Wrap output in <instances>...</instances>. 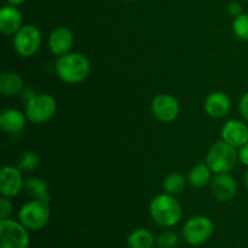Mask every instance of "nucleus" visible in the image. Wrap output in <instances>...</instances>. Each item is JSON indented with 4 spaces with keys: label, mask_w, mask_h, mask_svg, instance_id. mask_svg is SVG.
<instances>
[{
    "label": "nucleus",
    "mask_w": 248,
    "mask_h": 248,
    "mask_svg": "<svg viewBox=\"0 0 248 248\" xmlns=\"http://www.w3.org/2000/svg\"><path fill=\"white\" fill-rule=\"evenodd\" d=\"M55 68L62 81L73 85L87 79L91 72V63L82 53L69 52L60 56Z\"/></svg>",
    "instance_id": "nucleus-1"
},
{
    "label": "nucleus",
    "mask_w": 248,
    "mask_h": 248,
    "mask_svg": "<svg viewBox=\"0 0 248 248\" xmlns=\"http://www.w3.org/2000/svg\"><path fill=\"white\" fill-rule=\"evenodd\" d=\"M29 242L28 229L21 222L0 220V248H28Z\"/></svg>",
    "instance_id": "nucleus-6"
},
{
    "label": "nucleus",
    "mask_w": 248,
    "mask_h": 248,
    "mask_svg": "<svg viewBox=\"0 0 248 248\" xmlns=\"http://www.w3.org/2000/svg\"><path fill=\"white\" fill-rule=\"evenodd\" d=\"M239 160L242 164L248 166V142L241 148H239Z\"/></svg>",
    "instance_id": "nucleus-28"
},
{
    "label": "nucleus",
    "mask_w": 248,
    "mask_h": 248,
    "mask_svg": "<svg viewBox=\"0 0 248 248\" xmlns=\"http://www.w3.org/2000/svg\"><path fill=\"white\" fill-rule=\"evenodd\" d=\"M127 242L131 248H153L156 240L149 230L136 229L128 235Z\"/></svg>",
    "instance_id": "nucleus-20"
},
{
    "label": "nucleus",
    "mask_w": 248,
    "mask_h": 248,
    "mask_svg": "<svg viewBox=\"0 0 248 248\" xmlns=\"http://www.w3.org/2000/svg\"><path fill=\"white\" fill-rule=\"evenodd\" d=\"M12 211H14V206H12L10 199L2 196L0 199V220L9 219L10 216L12 215Z\"/></svg>",
    "instance_id": "nucleus-25"
},
{
    "label": "nucleus",
    "mask_w": 248,
    "mask_h": 248,
    "mask_svg": "<svg viewBox=\"0 0 248 248\" xmlns=\"http://www.w3.org/2000/svg\"><path fill=\"white\" fill-rule=\"evenodd\" d=\"M19 222L28 230H40L50 220L48 203L39 200H31L24 203L18 212Z\"/></svg>",
    "instance_id": "nucleus-5"
},
{
    "label": "nucleus",
    "mask_w": 248,
    "mask_h": 248,
    "mask_svg": "<svg viewBox=\"0 0 248 248\" xmlns=\"http://www.w3.org/2000/svg\"><path fill=\"white\" fill-rule=\"evenodd\" d=\"M28 120L26 114L15 108H7L0 114V127L4 132L18 133L26 126V121Z\"/></svg>",
    "instance_id": "nucleus-16"
},
{
    "label": "nucleus",
    "mask_w": 248,
    "mask_h": 248,
    "mask_svg": "<svg viewBox=\"0 0 248 248\" xmlns=\"http://www.w3.org/2000/svg\"><path fill=\"white\" fill-rule=\"evenodd\" d=\"M24 188L21 170L17 166H4L0 171V194L4 198H16Z\"/></svg>",
    "instance_id": "nucleus-10"
},
{
    "label": "nucleus",
    "mask_w": 248,
    "mask_h": 248,
    "mask_svg": "<svg viewBox=\"0 0 248 248\" xmlns=\"http://www.w3.org/2000/svg\"><path fill=\"white\" fill-rule=\"evenodd\" d=\"M211 191L220 202H229L237 193V184L229 173H217L211 182Z\"/></svg>",
    "instance_id": "nucleus-11"
},
{
    "label": "nucleus",
    "mask_w": 248,
    "mask_h": 248,
    "mask_svg": "<svg viewBox=\"0 0 248 248\" xmlns=\"http://www.w3.org/2000/svg\"><path fill=\"white\" fill-rule=\"evenodd\" d=\"M39 157L34 152H23L17 161V167L21 171H33L38 167Z\"/></svg>",
    "instance_id": "nucleus-22"
},
{
    "label": "nucleus",
    "mask_w": 248,
    "mask_h": 248,
    "mask_svg": "<svg viewBox=\"0 0 248 248\" xmlns=\"http://www.w3.org/2000/svg\"><path fill=\"white\" fill-rule=\"evenodd\" d=\"M41 45V33L33 24L23 26L14 35V48L22 57H31Z\"/></svg>",
    "instance_id": "nucleus-8"
},
{
    "label": "nucleus",
    "mask_w": 248,
    "mask_h": 248,
    "mask_svg": "<svg viewBox=\"0 0 248 248\" xmlns=\"http://www.w3.org/2000/svg\"><path fill=\"white\" fill-rule=\"evenodd\" d=\"M186 181L184 178L183 174L177 173V172H173V173L169 174V176L165 178L164 181V190L165 193L170 194V195H179L182 194V191L186 188Z\"/></svg>",
    "instance_id": "nucleus-21"
},
{
    "label": "nucleus",
    "mask_w": 248,
    "mask_h": 248,
    "mask_svg": "<svg viewBox=\"0 0 248 248\" xmlns=\"http://www.w3.org/2000/svg\"><path fill=\"white\" fill-rule=\"evenodd\" d=\"M222 138L234 148H241L248 142V126L241 120H229L222 127Z\"/></svg>",
    "instance_id": "nucleus-12"
},
{
    "label": "nucleus",
    "mask_w": 248,
    "mask_h": 248,
    "mask_svg": "<svg viewBox=\"0 0 248 248\" xmlns=\"http://www.w3.org/2000/svg\"><path fill=\"white\" fill-rule=\"evenodd\" d=\"M57 111V102L51 94L41 93L31 97L26 104L27 119L33 124H44L55 116Z\"/></svg>",
    "instance_id": "nucleus-4"
},
{
    "label": "nucleus",
    "mask_w": 248,
    "mask_h": 248,
    "mask_svg": "<svg viewBox=\"0 0 248 248\" xmlns=\"http://www.w3.org/2000/svg\"><path fill=\"white\" fill-rule=\"evenodd\" d=\"M245 184H246V188H247V190H248V171H247V173H246V177H245Z\"/></svg>",
    "instance_id": "nucleus-30"
},
{
    "label": "nucleus",
    "mask_w": 248,
    "mask_h": 248,
    "mask_svg": "<svg viewBox=\"0 0 248 248\" xmlns=\"http://www.w3.org/2000/svg\"><path fill=\"white\" fill-rule=\"evenodd\" d=\"M179 103L173 96L167 93L157 94L152 102V113L161 123H172L179 115Z\"/></svg>",
    "instance_id": "nucleus-9"
},
{
    "label": "nucleus",
    "mask_w": 248,
    "mask_h": 248,
    "mask_svg": "<svg viewBox=\"0 0 248 248\" xmlns=\"http://www.w3.org/2000/svg\"><path fill=\"white\" fill-rule=\"evenodd\" d=\"M74 44V35L72 31L64 27L55 29L50 34L48 38V47L51 52L56 56H63L65 53H69Z\"/></svg>",
    "instance_id": "nucleus-13"
},
{
    "label": "nucleus",
    "mask_w": 248,
    "mask_h": 248,
    "mask_svg": "<svg viewBox=\"0 0 248 248\" xmlns=\"http://www.w3.org/2000/svg\"><path fill=\"white\" fill-rule=\"evenodd\" d=\"M23 87V80L16 72H4L0 75V93L5 97L16 96Z\"/></svg>",
    "instance_id": "nucleus-18"
},
{
    "label": "nucleus",
    "mask_w": 248,
    "mask_h": 248,
    "mask_svg": "<svg viewBox=\"0 0 248 248\" xmlns=\"http://www.w3.org/2000/svg\"><path fill=\"white\" fill-rule=\"evenodd\" d=\"M24 190L33 200L50 203L51 194L45 181L38 177H29L24 181Z\"/></svg>",
    "instance_id": "nucleus-17"
},
{
    "label": "nucleus",
    "mask_w": 248,
    "mask_h": 248,
    "mask_svg": "<svg viewBox=\"0 0 248 248\" xmlns=\"http://www.w3.org/2000/svg\"><path fill=\"white\" fill-rule=\"evenodd\" d=\"M9 2V5H12V6H18V5H22L23 2H26L27 0H6Z\"/></svg>",
    "instance_id": "nucleus-29"
},
{
    "label": "nucleus",
    "mask_w": 248,
    "mask_h": 248,
    "mask_svg": "<svg viewBox=\"0 0 248 248\" xmlns=\"http://www.w3.org/2000/svg\"><path fill=\"white\" fill-rule=\"evenodd\" d=\"M188 182L191 186L201 189L207 186L212 182V170L207 164H199L189 171Z\"/></svg>",
    "instance_id": "nucleus-19"
},
{
    "label": "nucleus",
    "mask_w": 248,
    "mask_h": 248,
    "mask_svg": "<svg viewBox=\"0 0 248 248\" xmlns=\"http://www.w3.org/2000/svg\"><path fill=\"white\" fill-rule=\"evenodd\" d=\"M149 212L152 219L157 225L164 228H171L178 224L182 218V206L173 195L160 194L155 196L149 205Z\"/></svg>",
    "instance_id": "nucleus-2"
},
{
    "label": "nucleus",
    "mask_w": 248,
    "mask_h": 248,
    "mask_svg": "<svg viewBox=\"0 0 248 248\" xmlns=\"http://www.w3.org/2000/svg\"><path fill=\"white\" fill-rule=\"evenodd\" d=\"M215 227L212 220L205 216H196L186 220L182 229L184 240L191 246H201L212 237Z\"/></svg>",
    "instance_id": "nucleus-7"
},
{
    "label": "nucleus",
    "mask_w": 248,
    "mask_h": 248,
    "mask_svg": "<svg viewBox=\"0 0 248 248\" xmlns=\"http://www.w3.org/2000/svg\"><path fill=\"white\" fill-rule=\"evenodd\" d=\"M237 160L239 152H236V148L228 144L224 140H220L210 148L206 157V164L216 174L228 173L234 169Z\"/></svg>",
    "instance_id": "nucleus-3"
},
{
    "label": "nucleus",
    "mask_w": 248,
    "mask_h": 248,
    "mask_svg": "<svg viewBox=\"0 0 248 248\" xmlns=\"http://www.w3.org/2000/svg\"><path fill=\"white\" fill-rule=\"evenodd\" d=\"M178 235L173 232H164L157 236V248H174L178 245Z\"/></svg>",
    "instance_id": "nucleus-24"
},
{
    "label": "nucleus",
    "mask_w": 248,
    "mask_h": 248,
    "mask_svg": "<svg viewBox=\"0 0 248 248\" xmlns=\"http://www.w3.org/2000/svg\"><path fill=\"white\" fill-rule=\"evenodd\" d=\"M22 27V15L16 6L7 5L0 10V31L2 34L15 35Z\"/></svg>",
    "instance_id": "nucleus-15"
},
{
    "label": "nucleus",
    "mask_w": 248,
    "mask_h": 248,
    "mask_svg": "<svg viewBox=\"0 0 248 248\" xmlns=\"http://www.w3.org/2000/svg\"><path fill=\"white\" fill-rule=\"evenodd\" d=\"M230 108H232V101H230L229 96L224 92H212L206 98L205 110L211 118H224L230 111Z\"/></svg>",
    "instance_id": "nucleus-14"
},
{
    "label": "nucleus",
    "mask_w": 248,
    "mask_h": 248,
    "mask_svg": "<svg viewBox=\"0 0 248 248\" xmlns=\"http://www.w3.org/2000/svg\"><path fill=\"white\" fill-rule=\"evenodd\" d=\"M125 1H137V0H125Z\"/></svg>",
    "instance_id": "nucleus-31"
},
{
    "label": "nucleus",
    "mask_w": 248,
    "mask_h": 248,
    "mask_svg": "<svg viewBox=\"0 0 248 248\" xmlns=\"http://www.w3.org/2000/svg\"><path fill=\"white\" fill-rule=\"evenodd\" d=\"M228 12H229L230 16L237 17L241 14H244V7H242V5L240 4V2L232 1L230 2L229 6H228Z\"/></svg>",
    "instance_id": "nucleus-27"
},
{
    "label": "nucleus",
    "mask_w": 248,
    "mask_h": 248,
    "mask_svg": "<svg viewBox=\"0 0 248 248\" xmlns=\"http://www.w3.org/2000/svg\"><path fill=\"white\" fill-rule=\"evenodd\" d=\"M239 109L242 118L246 121H248V92H246V93L241 97V99H240Z\"/></svg>",
    "instance_id": "nucleus-26"
},
{
    "label": "nucleus",
    "mask_w": 248,
    "mask_h": 248,
    "mask_svg": "<svg viewBox=\"0 0 248 248\" xmlns=\"http://www.w3.org/2000/svg\"><path fill=\"white\" fill-rule=\"evenodd\" d=\"M232 31L237 38L248 41V14H241L235 17L232 22Z\"/></svg>",
    "instance_id": "nucleus-23"
}]
</instances>
